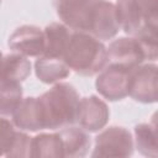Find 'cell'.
Returning a JSON list of instances; mask_svg holds the SVG:
<instances>
[{
    "instance_id": "1",
    "label": "cell",
    "mask_w": 158,
    "mask_h": 158,
    "mask_svg": "<svg viewBox=\"0 0 158 158\" xmlns=\"http://www.w3.org/2000/svg\"><path fill=\"white\" fill-rule=\"evenodd\" d=\"M44 130L57 131L77 122L80 96L69 83H56L38 96Z\"/></svg>"
},
{
    "instance_id": "2",
    "label": "cell",
    "mask_w": 158,
    "mask_h": 158,
    "mask_svg": "<svg viewBox=\"0 0 158 158\" xmlns=\"http://www.w3.org/2000/svg\"><path fill=\"white\" fill-rule=\"evenodd\" d=\"M63 59L77 74L93 77L107 65V48L95 36L73 30Z\"/></svg>"
},
{
    "instance_id": "3",
    "label": "cell",
    "mask_w": 158,
    "mask_h": 158,
    "mask_svg": "<svg viewBox=\"0 0 158 158\" xmlns=\"http://www.w3.org/2000/svg\"><path fill=\"white\" fill-rule=\"evenodd\" d=\"M121 30L116 5L109 0H91L80 31L101 41L114 38Z\"/></svg>"
},
{
    "instance_id": "4",
    "label": "cell",
    "mask_w": 158,
    "mask_h": 158,
    "mask_svg": "<svg viewBox=\"0 0 158 158\" xmlns=\"http://www.w3.org/2000/svg\"><path fill=\"white\" fill-rule=\"evenodd\" d=\"M133 149L132 133L122 126H110L95 137L91 157H130Z\"/></svg>"
},
{
    "instance_id": "5",
    "label": "cell",
    "mask_w": 158,
    "mask_h": 158,
    "mask_svg": "<svg viewBox=\"0 0 158 158\" xmlns=\"http://www.w3.org/2000/svg\"><path fill=\"white\" fill-rule=\"evenodd\" d=\"M135 68L118 64H107L98 75L95 88L109 101H120L128 96L131 74Z\"/></svg>"
},
{
    "instance_id": "6",
    "label": "cell",
    "mask_w": 158,
    "mask_h": 158,
    "mask_svg": "<svg viewBox=\"0 0 158 158\" xmlns=\"http://www.w3.org/2000/svg\"><path fill=\"white\" fill-rule=\"evenodd\" d=\"M135 101L142 104L158 102V65L153 63L141 64L132 70L130 91Z\"/></svg>"
},
{
    "instance_id": "7",
    "label": "cell",
    "mask_w": 158,
    "mask_h": 158,
    "mask_svg": "<svg viewBox=\"0 0 158 158\" xmlns=\"http://www.w3.org/2000/svg\"><path fill=\"white\" fill-rule=\"evenodd\" d=\"M7 46L15 53L40 58L46 51L44 31L35 25H22L10 35Z\"/></svg>"
},
{
    "instance_id": "8",
    "label": "cell",
    "mask_w": 158,
    "mask_h": 158,
    "mask_svg": "<svg viewBox=\"0 0 158 158\" xmlns=\"http://www.w3.org/2000/svg\"><path fill=\"white\" fill-rule=\"evenodd\" d=\"M110 110L106 102L96 95L80 99L77 122L88 132L101 131L109 122Z\"/></svg>"
},
{
    "instance_id": "9",
    "label": "cell",
    "mask_w": 158,
    "mask_h": 158,
    "mask_svg": "<svg viewBox=\"0 0 158 158\" xmlns=\"http://www.w3.org/2000/svg\"><path fill=\"white\" fill-rule=\"evenodd\" d=\"M144 60L143 49L135 37H118L107 47V64L136 68Z\"/></svg>"
},
{
    "instance_id": "10",
    "label": "cell",
    "mask_w": 158,
    "mask_h": 158,
    "mask_svg": "<svg viewBox=\"0 0 158 158\" xmlns=\"http://www.w3.org/2000/svg\"><path fill=\"white\" fill-rule=\"evenodd\" d=\"M11 120L14 125L22 131L37 132L44 130V122L38 98H23V100L11 116Z\"/></svg>"
},
{
    "instance_id": "11",
    "label": "cell",
    "mask_w": 158,
    "mask_h": 158,
    "mask_svg": "<svg viewBox=\"0 0 158 158\" xmlns=\"http://www.w3.org/2000/svg\"><path fill=\"white\" fill-rule=\"evenodd\" d=\"M52 4L63 23L80 31L91 0H52Z\"/></svg>"
},
{
    "instance_id": "12",
    "label": "cell",
    "mask_w": 158,
    "mask_h": 158,
    "mask_svg": "<svg viewBox=\"0 0 158 158\" xmlns=\"http://www.w3.org/2000/svg\"><path fill=\"white\" fill-rule=\"evenodd\" d=\"M43 31L46 37V51L43 56L63 59L73 30L63 22H51Z\"/></svg>"
},
{
    "instance_id": "13",
    "label": "cell",
    "mask_w": 158,
    "mask_h": 158,
    "mask_svg": "<svg viewBox=\"0 0 158 158\" xmlns=\"http://www.w3.org/2000/svg\"><path fill=\"white\" fill-rule=\"evenodd\" d=\"M59 135L63 141L64 157L69 158H81L89 152L91 139L88 131L75 126H68L59 130Z\"/></svg>"
},
{
    "instance_id": "14",
    "label": "cell",
    "mask_w": 158,
    "mask_h": 158,
    "mask_svg": "<svg viewBox=\"0 0 158 158\" xmlns=\"http://www.w3.org/2000/svg\"><path fill=\"white\" fill-rule=\"evenodd\" d=\"M68 64L59 58L42 56L35 62V73L40 81L44 84H56L68 78L70 74Z\"/></svg>"
},
{
    "instance_id": "15",
    "label": "cell",
    "mask_w": 158,
    "mask_h": 158,
    "mask_svg": "<svg viewBox=\"0 0 158 158\" xmlns=\"http://www.w3.org/2000/svg\"><path fill=\"white\" fill-rule=\"evenodd\" d=\"M117 17L125 33L135 36L144 22L143 11L137 0H116Z\"/></svg>"
},
{
    "instance_id": "16",
    "label": "cell",
    "mask_w": 158,
    "mask_h": 158,
    "mask_svg": "<svg viewBox=\"0 0 158 158\" xmlns=\"http://www.w3.org/2000/svg\"><path fill=\"white\" fill-rule=\"evenodd\" d=\"M31 157H44V158L64 157V147L59 132L40 133L32 137Z\"/></svg>"
},
{
    "instance_id": "17",
    "label": "cell",
    "mask_w": 158,
    "mask_h": 158,
    "mask_svg": "<svg viewBox=\"0 0 158 158\" xmlns=\"http://www.w3.org/2000/svg\"><path fill=\"white\" fill-rule=\"evenodd\" d=\"M32 64L30 59L20 53H7L2 57L1 80L23 81L31 74Z\"/></svg>"
},
{
    "instance_id": "18",
    "label": "cell",
    "mask_w": 158,
    "mask_h": 158,
    "mask_svg": "<svg viewBox=\"0 0 158 158\" xmlns=\"http://www.w3.org/2000/svg\"><path fill=\"white\" fill-rule=\"evenodd\" d=\"M23 90L20 81L1 80L0 85V114L5 117H11L21 101Z\"/></svg>"
},
{
    "instance_id": "19",
    "label": "cell",
    "mask_w": 158,
    "mask_h": 158,
    "mask_svg": "<svg viewBox=\"0 0 158 158\" xmlns=\"http://www.w3.org/2000/svg\"><path fill=\"white\" fill-rule=\"evenodd\" d=\"M135 146L141 154L158 158V136L151 123L135 126Z\"/></svg>"
},
{
    "instance_id": "20",
    "label": "cell",
    "mask_w": 158,
    "mask_h": 158,
    "mask_svg": "<svg viewBox=\"0 0 158 158\" xmlns=\"http://www.w3.org/2000/svg\"><path fill=\"white\" fill-rule=\"evenodd\" d=\"M143 49L146 60H158V26L143 22L142 27L133 36Z\"/></svg>"
},
{
    "instance_id": "21",
    "label": "cell",
    "mask_w": 158,
    "mask_h": 158,
    "mask_svg": "<svg viewBox=\"0 0 158 158\" xmlns=\"http://www.w3.org/2000/svg\"><path fill=\"white\" fill-rule=\"evenodd\" d=\"M32 151V137L22 132V130L16 131L14 138L5 152V157H31Z\"/></svg>"
},
{
    "instance_id": "22",
    "label": "cell",
    "mask_w": 158,
    "mask_h": 158,
    "mask_svg": "<svg viewBox=\"0 0 158 158\" xmlns=\"http://www.w3.org/2000/svg\"><path fill=\"white\" fill-rule=\"evenodd\" d=\"M16 126L14 125L12 120H7L5 116H1V122H0V148H1V156L5 154L6 149L9 148L14 135L16 132Z\"/></svg>"
},
{
    "instance_id": "23",
    "label": "cell",
    "mask_w": 158,
    "mask_h": 158,
    "mask_svg": "<svg viewBox=\"0 0 158 158\" xmlns=\"http://www.w3.org/2000/svg\"><path fill=\"white\" fill-rule=\"evenodd\" d=\"M142 11L143 16L151 14H158V0H137Z\"/></svg>"
},
{
    "instance_id": "24",
    "label": "cell",
    "mask_w": 158,
    "mask_h": 158,
    "mask_svg": "<svg viewBox=\"0 0 158 158\" xmlns=\"http://www.w3.org/2000/svg\"><path fill=\"white\" fill-rule=\"evenodd\" d=\"M149 123L152 125L153 130L156 131V133H157V136H158V110L154 111L153 115L151 116V121H149Z\"/></svg>"
}]
</instances>
